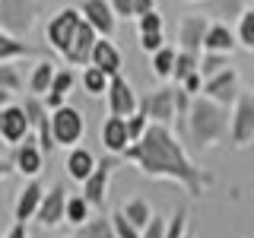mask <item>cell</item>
<instances>
[{"mask_svg": "<svg viewBox=\"0 0 254 238\" xmlns=\"http://www.w3.org/2000/svg\"><path fill=\"white\" fill-rule=\"evenodd\" d=\"M121 159L124 162H133L146 178L178 181L190 197H203L206 187H213V175L190 162L188 149L169 130V124L153 121L146 127V133L121 153Z\"/></svg>", "mask_w": 254, "mask_h": 238, "instance_id": "obj_1", "label": "cell"}, {"mask_svg": "<svg viewBox=\"0 0 254 238\" xmlns=\"http://www.w3.org/2000/svg\"><path fill=\"white\" fill-rule=\"evenodd\" d=\"M185 130H188V140L197 149L219 146V143L229 140V130H232V108L213 102L210 95H194Z\"/></svg>", "mask_w": 254, "mask_h": 238, "instance_id": "obj_2", "label": "cell"}, {"mask_svg": "<svg viewBox=\"0 0 254 238\" xmlns=\"http://www.w3.org/2000/svg\"><path fill=\"white\" fill-rule=\"evenodd\" d=\"M35 19H38L35 0H0V29L3 32L26 38L35 29Z\"/></svg>", "mask_w": 254, "mask_h": 238, "instance_id": "obj_3", "label": "cell"}, {"mask_svg": "<svg viewBox=\"0 0 254 238\" xmlns=\"http://www.w3.org/2000/svg\"><path fill=\"white\" fill-rule=\"evenodd\" d=\"M51 133H54V143H58V146H67V149L79 146V140H83V133H86L83 111L73 108V105L54 108L51 111Z\"/></svg>", "mask_w": 254, "mask_h": 238, "instance_id": "obj_4", "label": "cell"}, {"mask_svg": "<svg viewBox=\"0 0 254 238\" xmlns=\"http://www.w3.org/2000/svg\"><path fill=\"white\" fill-rule=\"evenodd\" d=\"M79 22H83V10H76V6H64V10H58L48 19V29H45L48 45H51L61 58L70 51V42H73Z\"/></svg>", "mask_w": 254, "mask_h": 238, "instance_id": "obj_5", "label": "cell"}, {"mask_svg": "<svg viewBox=\"0 0 254 238\" xmlns=\"http://www.w3.org/2000/svg\"><path fill=\"white\" fill-rule=\"evenodd\" d=\"M232 146H248L254 143V92H242L232 105V130H229Z\"/></svg>", "mask_w": 254, "mask_h": 238, "instance_id": "obj_6", "label": "cell"}, {"mask_svg": "<svg viewBox=\"0 0 254 238\" xmlns=\"http://www.w3.org/2000/svg\"><path fill=\"white\" fill-rule=\"evenodd\" d=\"M32 133V121H29V111L26 105H3L0 108V140H6L10 146H19Z\"/></svg>", "mask_w": 254, "mask_h": 238, "instance_id": "obj_7", "label": "cell"}, {"mask_svg": "<svg viewBox=\"0 0 254 238\" xmlns=\"http://www.w3.org/2000/svg\"><path fill=\"white\" fill-rule=\"evenodd\" d=\"M26 111H29V121H32V130H35V137H38V146L45 149V156H51L54 153V133H51V108L45 105L38 95H29L26 102Z\"/></svg>", "mask_w": 254, "mask_h": 238, "instance_id": "obj_8", "label": "cell"}, {"mask_svg": "<svg viewBox=\"0 0 254 238\" xmlns=\"http://www.w3.org/2000/svg\"><path fill=\"white\" fill-rule=\"evenodd\" d=\"M108 115H118V118H130L133 111H140V99L133 92V86L118 73L111 76V86H108Z\"/></svg>", "mask_w": 254, "mask_h": 238, "instance_id": "obj_9", "label": "cell"}, {"mask_svg": "<svg viewBox=\"0 0 254 238\" xmlns=\"http://www.w3.org/2000/svg\"><path fill=\"white\" fill-rule=\"evenodd\" d=\"M203 95H210L213 102L232 108L235 99L242 95V92H238V70L235 67H226V70H219L216 76L203 79Z\"/></svg>", "mask_w": 254, "mask_h": 238, "instance_id": "obj_10", "label": "cell"}, {"mask_svg": "<svg viewBox=\"0 0 254 238\" xmlns=\"http://www.w3.org/2000/svg\"><path fill=\"white\" fill-rule=\"evenodd\" d=\"M118 162H124V159H115V156H111V159H102V162L95 165V172L83 181V194H86V200H89L92 206H102V203H105L108 181H111V172L118 169Z\"/></svg>", "mask_w": 254, "mask_h": 238, "instance_id": "obj_11", "label": "cell"}, {"mask_svg": "<svg viewBox=\"0 0 254 238\" xmlns=\"http://www.w3.org/2000/svg\"><path fill=\"white\" fill-rule=\"evenodd\" d=\"M146 108L149 121H159V124H172L178 118V108H175V86H159L140 102Z\"/></svg>", "mask_w": 254, "mask_h": 238, "instance_id": "obj_12", "label": "cell"}, {"mask_svg": "<svg viewBox=\"0 0 254 238\" xmlns=\"http://www.w3.org/2000/svg\"><path fill=\"white\" fill-rule=\"evenodd\" d=\"M99 32H95L89 22H79V29H76V35H73V42H70V51L64 54V60L67 63H73V67H89L92 63V51H95V42H99Z\"/></svg>", "mask_w": 254, "mask_h": 238, "instance_id": "obj_13", "label": "cell"}, {"mask_svg": "<svg viewBox=\"0 0 254 238\" xmlns=\"http://www.w3.org/2000/svg\"><path fill=\"white\" fill-rule=\"evenodd\" d=\"M210 32V16L203 13H190L178 22V42H181V51H194L200 54L203 51V38Z\"/></svg>", "mask_w": 254, "mask_h": 238, "instance_id": "obj_14", "label": "cell"}, {"mask_svg": "<svg viewBox=\"0 0 254 238\" xmlns=\"http://www.w3.org/2000/svg\"><path fill=\"white\" fill-rule=\"evenodd\" d=\"M83 19L89 22V26L99 32L102 38H111L115 35V29H118V13L111 10V3L108 0H83Z\"/></svg>", "mask_w": 254, "mask_h": 238, "instance_id": "obj_15", "label": "cell"}, {"mask_svg": "<svg viewBox=\"0 0 254 238\" xmlns=\"http://www.w3.org/2000/svg\"><path fill=\"white\" fill-rule=\"evenodd\" d=\"M67 190H64V184H54L51 190L45 194V200H42V210H38V222H42L45 229H51V226H58V222L67 219Z\"/></svg>", "mask_w": 254, "mask_h": 238, "instance_id": "obj_16", "label": "cell"}, {"mask_svg": "<svg viewBox=\"0 0 254 238\" xmlns=\"http://www.w3.org/2000/svg\"><path fill=\"white\" fill-rule=\"evenodd\" d=\"M13 165H16V172L35 178V175L45 169V149L38 146V140H29V137L22 140L19 146L13 149Z\"/></svg>", "mask_w": 254, "mask_h": 238, "instance_id": "obj_17", "label": "cell"}, {"mask_svg": "<svg viewBox=\"0 0 254 238\" xmlns=\"http://www.w3.org/2000/svg\"><path fill=\"white\" fill-rule=\"evenodd\" d=\"M102 146L108 149L111 156H121L127 146H130V133H127V118L108 115L105 124H102Z\"/></svg>", "mask_w": 254, "mask_h": 238, "instance_id": "obj_18", "label": "cell"}, {"mask_svg": "<svg viewBox=\"0 0 254 238\" xmlns=\"http://www.w3.org/2000/svg\"><path fill=\"white\" fill-rule=\"evenodd\" d=\"M42 200H45V187L38 184V181H29L26 187L19 190V197H16V222H26V219H35L38 210H42Z\"/></svg>", "mask_w": 254, "mask_h": 238, "instance_id": "obj_19", "label": "cell"}, {"mask_svg": "<svg viewBox=\"0 0 254 238\" xmlns=\"http://www.w3.org/2000/svg\"><path fill=\"white\" fill-rule=\"evenodd\" d=\"M238 45L235 29L229 22H210V32L203 38V51H216V54H232Z\"/></svg>", "mask_w": 254, "mask_h": 238, "instance_id": "obj_20", "label": "cell"}, {"mask_svg": "<svg viewBox=\"0 0 254 238\" xmlns=\"http://www.w3.org/2000/svg\"><path fill=\"white\" fill-rule=\"evenodd\" d=\"M95 165H99V162H95V156L86 146H73L67 153V159H64V169H67V175L73 181H79V184H83V181L95 172Z\"/></svg>", "mask_w": 254, "mask_h": 238, "instance_id": "obj_21", "label": "cell"}, {"mask_svg": "<svg viewBox=\"0 0 254 238\" xmlns=\"http://www.w3.org/2000/svg\"><path fill=\"white\" fill-rule=\"evenodd\" d=\"M248 6H245V0H203V13L210 16L213 22H238V16H242Z\"/></svg>", "mask_w": 254, "mask_h": 238, "instance_id": "obj_22", "label": "cell"}, {"mask_svg": "<svg viewBox=\"0 0 254 238\" xmlns=\"http://www.w3.org/2000/svg\"><path fill=\"white\" fill-rule=\"evenodd\" d=\"M92 63L99 70H105L108 76H118V73H121V51L111 45V38H99V42H95Z\"/></svg>", "mask_w": 254, "mask_h": 238, "instance_id": "obj_23", "label": "cell"}, {"mask_svg": "<svg viewBox=\"0 0 254 238\" xmlns=\"http://www.w3.org/2000/svg\"><path fill=\"white\" fill-rule=\"evenodd\" d=\"M32 54H38V51L29 42H22L19 35H10V32L0 29V63H16L22 58H32Z\"/></svg>", "mask_w": 254, "mask_h": 238, "instance_id": "obj_24", "label": "cell"}, {"mask_svg": "<svg viewBox=\"0 0 254 238\" xmlns=\"http://www.w3.org/2000/svg\"><path fill=\"white\" fill-rule=\"evenodd\" d=\"M54 73H58V63L54 60H38L32 67V76H29V92L32 95H48L51 92V83H54Z\"/></svg>", "mask_w": 254, "mask_h": 238, "instance_id": "obj_25", "label": "cell"}, {"mask_svg": "<svg viewBox=\"0 0 254 238\" xmlns=\"http://www.w3.org/2000/svg\"><path fill=\"white\" fill-rule=\"evenodd\" d=\"M79 83H83V92L86 95H108V86H111V76L105 70H99L95 63L83 70V76H79Z\"/></svg>", "mask_w": 254, "mask_h": 238, "instance_id": "obj_26", "label": "cell"}, {"mask_svg": "<svg viewBox=\"0 0 254 238\" xmlns=\"http://www.w3.org/2000/svg\"><path fill=\"white\" fill-rule=\"evenodd\" d=\"M175 60H178V51H175L172 45L159 48L156 54H149V67H153V73H156L159 79H172V73H175Z\"/></svg>", "mask_w": 254, "mask_h": 238, "instance_id": "obj_27", "label": "cell"}, {"mask_svg": "<svg viewBox=\"0 0 254 238\" xmlns=\"http://www.w3.org/2000/svg\"><path fill=\"white\" fill-rule=\"evenodd\" d=\"M121 210H124V216L130 219L133 226L140 229V232L149 226V219H153V206H149L146 200H143V197H133V200H127V203L121 206Z\"/></svg>", "mask_w": 254, "mask_h": 238, "instance_id": "obj_28", "label": "cell"}, {"mask_svg": "<svg viewBox=\"0 0 254 238\" xmlns=\"http://www.w3.org/2000/svg\"><path fill=\"white\" fill-rule=\"evenodd\" d=\"M235 38H238V45H242L245 51L254 54V6H248V10L238 16V22H235Z\"/></svg>", "mask_w": 254, "mask_h": 238, "instance_id": "obj_29", "label": "cell"}, {"mask_svg": "<svg viewBox=\"0 0 254 238\" xmlns=\"http://www.w3.org/2000/svg\"><path fill=\"white\" fill-rule=\"evenodd\" d=\"M79 238H118L111 216H95L86 226H79Z\"/></svg>", "mask_w": 254, "mask_h": 238, "instance_id": "obj_30", "label": "cell"}, {"mask_svg": "<svg viewBox=\"0 0 254 238\" xmlns=\"http://www.w3.org/2000/svg\"><path fill=\"white\" fill-rule=\"evenodd\" d=\"M89 210H92V203L86 200V194H73L67 200V222L70 226H86L89 222Z\"/></svg>", "mask_w": 254, "mask_h": 238, "instance_id": "obj_31", "label": "cell"}, {"mask_svg": "<svg viewBox=\"0 0 254 238\" xmlns=\"http://www.w3.org/2000/svg\"><path fill=\"white\" fill-rule=\"evenodd\" d=\"M200 70V54H194V51H178V60H175V73L172 79L175 83H185V79L190 73H197Z\"/></svg>", "mask_w": 254, "mask_h": 238, "instance_id": "obj_32", "label": "cell"}, {"mask_svg": "<svg viewBox=\"0 0 254 238\" xmlns=\"http://www.w3.org/2000/svg\"><path fill=\"white\" fill-rule=\"evenodd\" d=\"M226 67H232V54H216V51H203V58H200V73H203V79L216 76L219 70H226Z\"/></svg>", "mask_w": 254, "mask_h": 238, "instance_id": "obj_33", "label": "cell"}, {"mask_svg": "<svg viewBox=\"0 0 254 238\" xmlns=\"http://www.w3.org/2000/svg\"><path fill=\"white\" fill-rule=\"evenodd\" d=\"M153 124L149 121V115H146V108L140 105V111H133L130 118H127V133H130V143H137L143 133H146V127Z\"/></svg>", "mask_w": 254, "mask_h": 238, "instance_id": "obj_34", "label": "cell"}, {"mask_svg": "<svg viewBox=\"0 0 254 238\" xmlns=\"http://www.w3.org/2000/svg\"><path fill=\"white\" fill-rule=\"evenodd\" d=\"M111 222H115V232H118V238H143V232H140V229H137L130 219L124 216V210L111 213Z\"/></svg>", "mask_w": 254, "mask_h": 238, "instance_id": "obj_35", "label": "cell"}, {"mask_svg": "<svg viewBox=\"0 0 254 238\" xmlns=\"http://www.w3.org/2000/svg\"><path fill=\"white\" fill-rule=\"evenodd\" d=\"M185 229H188V206H178L169 219V229H165V238H185Z\"/></svg>", "mask_w": 254, "mask_h": 238, "instance_id": "obj_36", "label": "cell"}, {"mask_svg": "<svg viewBox=\"0 0 254 238\" xmlns=\"http://www.w3.org/2000/svg\"><path fill=\"white\" fill-rule=\"evenodd\" d=\"M0 86L10 92H19L22 89V76L16 70V63H0Z\"/></svg>", "mask_w": 254, "mask_h": 238, "instance_id": "obj_37", "label": "cell"}, {"mask_svg": "<svg viewBox=\"0 0 254 238\" xmlns=\"http://www.w3.org/2000/svg\"><path fill=\"white\" fill-rule=\"evenodd\" d=\"M73 70H67V67H58V73H54V83H51V92L54 95H67L70 92V86H73Z\"/></svg>", "mask_w": 254, "mask_h": 238, "instance_id": "obj_38", "label": "cell"}, {"mask_svg": "<svg viewBox=\"0 0 254 238\" xmlns=\"http://www.w3.org/2000/svg\"><path fill=\"white\" fill-rule=\"evenodd\" d=\"M137 26H140V32H162L165 29V16L159 10H149V13H143L137 19Z\"/></svg>", "mask_w": 254, "mask_h": 238, "instance_id": "obj_39", "label": "cell"}, {"mask_svg": "<svg viewBox=\"0 0 254 238\" xmlns=\"http://www.w3.org/2000/svg\"><path fill=\"white\" fill-rule=\"evenodd\" d=\"M159 48H165V35H162V32H140V51L143 54H156Z\"/></svg>", "mask_w": 254, "mask_h": 238, "instance_id": "obj_40", "label": "cell"}, {"mask_svg": "<svg viewBox=\"0 0 254 238\" xmlns=\"http://www.w3.org/2000/svg\"><path fill=\"white\" fill-rule=\"evenodd\" d=\"M165 229H169V219H162L159 213H153L149 226L143 229V238H165Z\"/></svg>", "mask_w": 254, "mask_h": 238, "instance_id": "obj_41", "label": "cell"}, {"mask_svg": "<svg viewBox=\"0 0 254 238\" xmlns=\"http://www.w3.org/2000/svg\"><path fill=\"white\" fill-rule=\"evenodd\" d=\"M108 3H111V10H115L118 16H124V19L133 16V0H108Z\"/></svg>", "mask_w": 254, "mask_h": 238, "instance_id": "obj_42", "label": "cell"}, {"mask_svg": "<svg viewBox=\"0 0 254 238\" xmlns=\"http://www.w3.org/2000/svg\"><path fill=\"white\" fill-rule=\"evenodd\" d=\"M149 10H156V0H133V19H140Z\"/></svg>", "mask_w": 254, "mask_h": 238, "instance_id": "obj_43", "label": "cell"}, {"mask_svg": "<svg viewBox=\"0 0 254 238\" xmlns=\"http://www.w3.org/2000/svg\"><path fill=\"white\" fill-rule=\"evenodd\" d=\"M45 105H48V108L54 111V108L67 105V95H54V92H48V95H45Z\"/></svg>", "mask_w": 254, "mask_h": 238, "instance_id": "obj_44", "label": "cell"}, {"mask_svg": "<svg viewBox=\"0 0 254 238\" xmlns=\"http://www.w3.org/2000/svg\"><path fill=\"white\" fill-rule=\"evenodd\" d=\"M6 238H29L26 222H13V229H10V235H6Z\"/></svg>", "mask_w": 254, "mask_h": 238, "instance_id": "obj_45", "label": "cell"}, {"mask_svg": "<svg viewBox=\"0 0 254 238\" xmlns=\"http://www.w3.org/2000/svg\"><path fill=\"white\" fill-rule=\"evenodd\" d=\"M13 169H16L13 162H3V159H0V181H3V178H6V175H10Z\"/></svg>", "mask_w": 254, "mask_h": 238, "instance_id": "obj_46", "label": "cell"}, {"mask_svg": "<svg viewBox=\"0 0 254 238\" xmlns=\"http://www.w3.org/2000/svg\"><path fill=\"white\" fill-rule=\"evenodd\" d=\"M10 99H13V92H10V89H3V86H0V108H3V105H10Z\"/></svg>", "mask_w": 254, "mask_h": 238, "instance_id": "obj_47", "label": "cell"}, {"mask_svg": "<svg viewBox=\"0 0 254 238\" xmlns=\"http://www.w3.org/2000/svg\"><path fill=\"white\" fill-rule=\"evenodd\" d=\"M185 3H203V0H185Z\"/></svg>", "mask_w": 254, "mask_h": 238, "instance_id": "obj_48", "label": "cell"}, {"mask_svg": "<svg viewBox=\"0 0 254 238\" xmlns=\"http://www.w3.org/2000/svg\"><path fill=\"white\" fill-rule=\"evenodd\" d=\"M185 238H190V235H185Z\"/></svg>", "mask_w": 254, "mask_h": 238, "instance_id": "obj_49", "label": "cell"}]
</instances>
